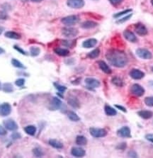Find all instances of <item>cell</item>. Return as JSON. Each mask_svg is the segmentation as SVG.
<instances>
[{"mask_svg":"<svg viewBox=\"0 0 153 158\" xmlns=\"http://www.w3.org/2000/svg\"><path fill=\"white\" fill-rule=\"evenodd\" d=\"M126 147H127V145L125 142H120V144H118V145H117L116 148L118 150H124L126 149Z\"/></svg>","mask_w":153,"mask_h":158,"instance_id":"ee69618b","label":"cell"},{"mask_svg":"<svg viewBox=\"0 0 153 158\" xmlns=\"http://www.w3.org/2000/svg\"><path fill=\"white\" fill-rule=\"evenodd\" d=\"M54 52L58 56L61 57H66L69 54V51L67 49L62 48V47H55L54 49Z\"/></svg>","mask_w":153,"mask_h":158,"instance_id":"cb8c5ba5","label":"cell"},{"mask_svg":"<svg viewBox=\"0 0 153 158\" xmlns=\"http://www.w3.org/2000/svg\"><path fill=\"white\" fill-rule=\"evenodd\" d=\"M41 53V49L38 47L32 46L30 47V54L32 57H37Z\"/></svg>","mask_w":153,"mask_h":158,"instance_id":"d6a6232c","label":"cell"},{"mask_svg":"<svg viewBox=\"0 0 153 158\" xmlns=\"http://www.w3.org/2000/svg\"><path fill=\"white\" fill-rule=\"evenodd\" d=\"M31 1H33V2L38 3V2H41V1H42L43 0H31Z\"/></svg>","mask_w":153,"mask_h":158,"instance_id":"816d5d0a","label":"cell"},{"mask_svg":"<svg viewBox=\"0 0 153 158\" xmlns=\"http://www.w3.org/2000/svg\"><path fill=\"white\" fill-rule=\"evenodd\" d=\"M79 22V18L77 15H70L64 17L61 19V22L67 26H72L77 24Z\"/></svg>","mask_w":153,"mask_h":158,"instance_id":"7a4b0ae2","label":"cell"},{"mask_svg":"<svg viewBox=\"0 0 153 158\" xmlns=\"http://www.w3.org/2000/svg\"><path fill=\"white\" fill-rule=\"evenodd\" d=\"M11 65L14 67V68H18V69H21V70H24L26 69V67L21 63L19 60H17L16 58H12L11 59Z\"/></svg>","mask_w":153,"mask_h":158,"instance_id":"f546056e","label":"cell"},{"mask_svg":"<svg viewBox=\"0 0 153 158\" xmlns=\"http://www.w3.org/2000/svg\"><path fill=\"white\" fill-rule=\"evenodd\" d=\"M78 29L72 27H65L62 29V34L67 38H74L78 35Z\"/></svg>","mask_w":153,"mask_h":158,"instance_id":"5b68a950","label":"cell"},{"mask_svg":"<svg viewBox=\"0 0 153 158\" xmlns=\"http://www.w3.org/2000/svg\"><path fill=\"white\" fill-rule=\"evenodd\" d=\"M97 40L96 39H86L82 43V47L84 48H92L97 44Z\"/></svg>","mask_w":153,"mask_h":158,"instance_id":"d6986e66","label":"cell"},{"mask_svg":"<svg viewBox=\"0 0 153 158\" xmlns=\"http://www.w3.org/2000/svg\"><path fill=\"white\" fill-rule=\"evenodd\" d=\"M3 124L4 126L7 131H17L18 128V124H17L16 121L14 120L9 119H6L3 121Z\"/></svg>","mask_w":153,"mask_h":158,"instance_id":"52a82bcc","label":"cell"},{"mask_svg":"<svg viewBox=\"0 0 153 158\" xmlns=\"http://www.w3.org/2000/svg\"><path fill=\"white\" fill-rule=\"evenodd\" d=\"M11 112V106L9 103H3L0 106V113L2 116H7Z\"/></svg>","mask_w":153,"mask_h":158,"instance_id":"5bb4252c","label":"cell"},{"mask_svg":"<svg viewBox=\"0 0 153 158\" xmlns=\"http://www.w3.org/2000/svg\"><path fill=\"white\" fill-rule=\"evenodd\" d=\"M71 154L76 157H82L86 155V151L81 148H72L71 150Z\"/></svg>","mask_w":153,"mask_h":158,"instance_id":"2e32d148","label":"cell"},{"mask_svg":"<svg viewBox=\"0 0 153 158\" xmlns=\"http://www.w3.org/2000/svg\"><path fill=\"white\" fill-rule=\"evenodd\" d=\"M54 86L55 88L58 89V91L60 93H64L65 92L66 90H67V87L63 86V85H59L58 83H54Z\"/></svg>","mask_w":153,"mask_h":158,"instance_id":"8d00e7d4","label":"cell"},{"mask_svg":"<svg viewBox=\"0 0 153 158\" xmlns=\"http://www.w3.org/2000/svg\"><path fill=\"white\" fill-rule=\"evenodd\" d=\"M134 29H135V33L140 36H145L148 33V31H147L146 26L144 24H142V23L135 24V26H134Z\"/></svg>","mask_w":153,"mask_h":158,"instance_id":"ba28073f","label":"cell"},{"mask_svg":"<svg viewBox=\"0 0 153 158\" xmlns=\"http://www.w3.org/2000/svg\"><path fill=\"white\" fill-rule=\"evenodd\" d=\"M111 83L116 87H121L124 86V82L123 81L121 78L117 77V76H116V77H113L112 79H111Z\"/></svg>","mask_w":153,"mask_h":158,"instance_id":"4316f807","label":"cell"},{"mask_svg":"<svg viewBox=\"0 0 153 158\" xmlns=\"http://www.w3.org/2000/svg\"><path fill=\"white\" fill-rule=\"evenodd\" d=\"M67 103L69 106L74 108H79L80 107V102L78 99L75 96H69L67 99Z\"/></svg>","mask_w":153,"mask_h":158,"instance_id":"ac0fdd59","label":"cell"},{"mask_svg":"<svg viewBox=\"0 0 153 158\" xmlns=\"http://www.w3.org/2000/svg\"><path fill=\"white\" fill-rule=\"evenodd\" d=\"M4 36L5 37L8 38V39H14V40H18V39H21V36L19 33H16V32H15V31H11L5 32Z\"/></svg>","mask_w":153,"mask_h":158,"instance_id":"603a6c76","label":"cell"},{"mask_svg":"<svg viewBox=\"0 0 153 158\" xmlns=\"http://www.w3.org/2000/svg\"><path fill=\"white\" fill-rule=\"evenodd\" d=\"M14 86L12 85V84L7 82L4 83L2 85V90L5 93H11L14 92Z\"/></svg>","mask_w":153,"mask_h":158,"instance_id":"4dcf8cb0","label":"cell"},{"mask_svg":"<svg viewBox=\"0 0 153 158\" xmlns=\"http://www.w3.org/2000/svg\"><path fill=\"white\" fill-rule=\"evenodd\" d=\"M152 72H153V68H152Z\"/></svg>","mask_w":153,"mask_h":158,"instance_id":"11a10c76","label":"cell"},{"mask_svg":"<svg viewBox=\"0 0 153 158\" xmlns=\"http://www.w3.org/2000/svg\"><path fill=\"white\" fill-rule=\"evenodd\" d=\"M132 11H133V10H132V9H126V10H123V11H120V12L116 13V14H113V16L114 17V18H116V19L120 18V17H121L122 16H123V15H126V14H128V13L132 12Z\"/></svg>","mask_w":153,"mask_h":158,"instance_id":"e575fe53","label":"cell"},{"mask_svg":"<svg viewBox=\"0 0 153 158\" xmlns=\"http://www.w3.org/2000/svg\"><path fill=\"white\" fill-rule=\"evenodd\" d=\"M144 103L145 105L149 106V107H153V96L145 97Z\"/></svg>","mask_w":153,"mask_h":158,"instance_id":"d590c367","label":"cell"},{"mask_svg":"<svg viewBox=\"0 0 153 158\" xmlns=\"http://www.w3.org/2000/svg\"><path fill=\"white\" fill-rule=\"evenodd\" d=\"M97 63L100 69L104 72V73L107 74V75H111V74L112 73V70H111L110 67L104 61H103V60H99V61H98Z\"/></svg>","mask_w":153,"mask_h":158,"instance_id":"e0dca14e","label":"cell"},{"mask_svg":"<svg viewBox=\"0 0 153 158\" xmlns=\"http://www.w3.org/2000/svg\"><path fill=\"white\" fill-rule=\"evenodd\" d=\"M128 156L130 157H137V153L134 150H130L128 153Z\"/></svg>","mask_w":153,"mask_h":158,"instance_id":"bcb514c9","label":"cell"},{"mask_svg":"<svg viewBox=\"0 0 153 158\" xmlns=\"http://www.w3.org/2000/svg\"><path fill=\"white\" fill-rule=\"evenodd\" d=\"M117 135L121 138H131V131L129 127L123 126L117 131Z\"/></svg>","mask_w":153,"mask_h":158,"instance_id":"7c38bea8","label":"cell"},{"mask_svg":"<svg viewBox=\"0 0 153 158\" xmlns=\"http://www.w3.org/2000/svg\"><path fill=\"white\" fill-rule=\"evenodd\" d=\"M84 82L87 86L91 89H94V88H98L101 85L100 82L98 79H95L93 77H86L84 79Z\"/></svg>","mask_w":153,"mask_h":158,"instance_id":"8fae6325","label":"cell"},{"mask_svg":"<svg viewBox=\"0 0 153 158\" xmlns=\"http://www.w3.org/2000/svg\"><path fill=\"white\" fill-rule=\"evenodd\" d=\"M1 89H2V85H1V83L0 82V90H1Z\"/></svg>","mask_w":153,"mask_h":158,"instance_id":"f5cc1de1","label":"cell"},{"mask_svg":"<svg viewBox=\"0 0 153 158\" xmlns=\"http://www.w3.org/2000/svg\"><path fill=\"white\" fill-rule=\"evenodd\" d=\"M98 26V24L93 21H86L81 24V27L84 29H91L94 28Z\"/></svg>","mask_w":153,"mask_h":158,"instance_id":"44dd1931","label":"cell"},{"mask_svg":"<svg viewBox=\"0 0 153 158\" xmlns=\"http://www.w3.org/2000/svg\"><path fill=\"white\" fill-rule=\"evenodd\" d=\"M75 142L78 145L84 146L87 144V139L84 136H77Z\"/></svg>","mask_w":153,"mask_h":158,"instance_id":"83f0119b","label":"cell"},{"mask_svg":"<svg viewBox=\"0 0 153 158\" xmlns=\"http://www.w3.org/2000/svg\"><path fill=\"white\" fill-rule=\"evenodd\" d=\"M151 4H152V5L153 6V0H151Z\"/></svg>","mask_w":153,"mask_h":158,"instance_id":"db71d44e","label":"cell"},{"mask_svg":"<svg viewBox=\"0 0 153 158\" xmlns=\"http://www.w3.org/2000/svg\"><path fill=\"white\" fill-rule=\"evenodd\" d=\"M100 55V50L99 48H95L93 50H92L87 54V58L90 59H95L98 58Z\"/></svg>","mask_w":153,"mask_h":158,"instance_id":"1f68e13d","label":"cell"},{"mask_svg":"<svg viewBox=\"0 0 153 158\" xmlns=\"http://www.w3.org/2000/svg\"><path fill=\"white\" fill-rule=\"evenodd\" d=\"M90 135L94 138H103L106 136L108 133L104 128H90Z\"/></svg>","mask_w":153,"mask_h":158,"instance_id":"3957f363","label":"cell"},{"mask_svg":"<svg viewBox=\"0 0 153 158\" xmlns=\"http://www.w3.org/2000/svg\"><path fill=\"white\" fill-rule=\"evenodd\" d=\"M123 36L128 41L131 42V43H136L137 41L136 36L129 30H125L123 31Z\"/></svg>","mask_w":153,"mask_h":158,"instance_id":"9a60e30c","label":"cell"},{"mask_svg":"<svg viewBox=\"0 0 153 158\" xmlns=\"http://www.w3.org/2000/svg\"><path fill=\"white\" fill-rule=\"evenodd\" d=\"M85 4L84 0H67V5L72 9H81Z\"/></svg>","mask_w":153,"mask_h":158,"instance_id":"9c48e42d","label":"cell"},{"mask_svg":"<svg viewBox=\"0 0 153 158\" xmlns=\"http://www.w3.org/2000/svg\"><path fill=\"white\" fill-rule=\"evenodd\" d=\"M4 31V28L3 26H0V36H1V34H2Z\"/></svg>","mask_w":153,"mask_h":158,"instance_id":"681fc988","label":"cell"},{"mask_svg":"<svg viewBox=\"0 0 153 158\" xmlns=\"http://www.w3.org/2000/svg\"><path fill=\"white\" fill-rule=\"evenodd\" d=\"M132 16H133V14H128L126 16H124V17H123V18L119 19L118 21H116V23H117V24H123V23L127 22V21L129 20L132 17Z\"/></svg>","mask_w":153,"mask_h":158,"instance_id":"f35d334b","label":"cell"},{"mask_svg":"<svg viewBox=\"0 0 153 158\" xmlns=\"http://www.w3.org/2000/svg\"><path fill=\"white\" fill-rule=\"evenodd\" d=\"M11 137L13 140H18V139L21 138V135L20 133L17 132V131H15L14 132L11 134Z\"/></svg>","mask_w":153,"mask_h":158,"instance_id":"b9f144b4","label":"cell"},{"mask_svg":"<svg viewBox=\"0 0 153 158\" xmlns=\"http://www.w3.org/2000/svg\"><path fill=\"white\" fill-rule=\"evenodd\" d=\"M24 131H25V133H27L28 135H29V136H35V134L36 133L37 129L36 127L34 126V125H30L24 128Z\"/></svg>","mask_w":153,"mask_h":158,"instance_id":"484cf974","label":"cell"},{"mask_svg":"<svg viewBox=\"0 0 153 158\" xmlns=\"http://www.w3.org/2000/svg\"><path fill=\"white\" fill-rule=\"evenodd\" d=\"M67 117L70 121L74 122H77L80 120V118L77 114L72 111H69L67 112Z\"/></svg>","mask_w":153,"mask_h":158,"instance_id":"f1b7e54d","label":"cell"},{"mask_svg":"<svg viewBox=\"0 0 153 158\" xmlns=\"http://www.w3.org/2000/svg\"><path fill=\"white\" fill-rule=\"evenodd\" d=\"M145 138H146L148 141H150L153 143V135L152 134L146 135V136H145Z\"/></svg>","mask_w":153,"mask_h":158,"instance_id":"c3c4849f","label":"cell"},{"mask_svg":"<svg viewBox=\"0 0 153 158\" xmlns=\"http://www.w3.org/2000/svg\"><path fill=\"white\" fill-rule=\"evenodd\" d=\"M136 55L140 58L144 60H150L152 58V54L150 50L146 48H138L136 50Z\"/></svg>","mask_w":153,"mask_h":158,"instance_id":"8992f818","label":"cell"},{"mask_svg":"<svg viewBox=\"0 0 153 158\" xmlns=\"http://www.w3.org/2000/svg\"><path fill=\"white\" fill-rule=\"evenodd\" d=\"M137 115L140 117H141L142 119L147 120L151 119L153 116V112L149 111V110H141V111L137 112Z\"/></svg>","mask_w":153,"mask_h":158,"instance_id":"ffe728a7","label":"cell"},{"mask_svg":"<svg viewBox=\"0 0 153 158\" xmlns=\"http://www.w3.org/2000/svg\"><path fill=\"white\" fill-rule=\"evenodd\" d=\"M129 75L130 76V77L133 78V79H136V80H139V79H143V77H145V74L141 70H140L138 69H134L130 70Z\"/></svg>","mask_w":153,"mask_h":158,"instance_id":"4fadbf2b","label":"cell"},{"mask_svg":"<svg viewBox=\"0 0 153 158\" xmlns=\"http://www.w3.org/2000/svg\"><path fill=\"white\" fill-rule=\"evenodd\" d=\"M7 130L5 128L4 126L0 125V136H4L7 134Z\"/></svg>","mask_w":153,"mask_h":158,"instance_id":"f6af8a7d","label":"cell"},{"mask_svg":"<svg viewBox=\"0 0 153 158\" xmlns=\"http://www.w3.org/2000/svg\"><path fill=\"white\" fill-rule=\"evenodd\" d=\"M9 19V15L6 12V11L2 10L0 11V19L1 20H7Z\"/></svg>","mask_w":153,"mask_h":158,"instance_id":"ab89813d","label":"cell"},{"mask_svg":"<svg viewBox=\"0 0 153 158\" xmlns=\"http://www.w3.org/2000/svg\"><path fill=\"white\" fill-rule=\"evenodd\" d=\"M109 1L113 6H114V7H117V6L120 5V4H121L123 0H109Z\"/></svg>","mask_w":153,"mask_h":158,"instance_id":"7bdbcfd3","label":"cell"},{"mask_svg":"<svg viewBox=\"0 0 153 158\" xmlns=\"http://www.w3.org/2000/svg\"><path fill=\"white\" fill-rule=\"evenodd\" d=\"M32 152H33V155L35 156V157H43V155H44L43 150L39 148H33V150H32Z\"/></svg>","mask_w":153,"mask_h":158,"instance_id":"836d02e7","label":"cell"},{"mask_svg":"<svg viewBox=\"0 0 153 158\" xmlns=\"http://www.w3.org/2000/svg\"><path fill=\"white\" fill-rule=\"evenodd\" d=\"M25 82H26L25 79H24V78H18V79H17L15 81V85H16L17 87H21L23 86H24Z\"/></svg>","mask_w":153,"mask_h":158,"instance_id":"74e56055","label":"cell"},{"mask_svg":"<svg viewBox=\"0 0 153 158\" xmlns=\"http://www.w3.org/2000/svg\"><path fill=\"white\" fill-rule=\"evenodd\" d=\"M14 49H15L16 51H18V53H21V54L24 55V56H28V53L27 52H26L25 50H24V49L21 48V47L19 46H18V45H14Z\"/></svg>","mask_w":153,"mask_h":158,"instance_id":"60d3db41","label":"cell"},{"mask_svg":"<svg viewBox=\"0 0 153 158\" xmlns=\"http://www.w3.org/2000/svg\"><path fill=\"white\" fill-rule=\"evenodd\" d=\"M104 111L105 113L109 116H114L117 115V111L112 106L106 104L104 106Z\"/></svg>","mask_w":153,"mask_h":158,"instance_id":"7402d4cb","label":"cell"},{"mask_svg":"<svg viewBox=\"0 0 153 158\" xmlns=\"http://www.w3.org/2000/svg\"><path fill=\"white\" fill-rule=\"evenodd\" d=\"M48 143L50 146H52L54 148H56V149H62L64 146L61 142L58 140H55V139H50V140H49Z\"/></svg>","mask_w":153,"mask_h":158,"instance_id":"d4e9b609","label":"cell"},{"mask_svg":"<svg viewBox=\"0 0 153 158\" xmlns=\"http://www.w3.org/2000/svg\"><path fill=\"white\" fill-rule=\"evenodd\" d=\"M5 53V50L4 48H2L1 47H0V55L4 54Z\"/></svg>","mask_w":153,"mask_h":158,"instance_id":"f907efd6","label":"cell"},{"mask_svg":"<svg viewBox=\"0 0 153 158\" xmlns=\"http://www.w3.org/2000/svg\"><path fill=\"white\" fill-rule=\"evenodd\" d=\"M106 58L111 65L122 68L127 65L128 58L123 51L118 49H110L106 53Z\"/></svg>","mask_w":153,"mask_h":158,"instance_id":"6da1fadb","label":"cell"},{"mask_svg":"<svg viewBox=\"0 0 153 158\" xmlns=\"http://www.w3.org/2000/svg\"><path fill=\"white\" fill-rule=\"evenodd\" d=\"M115 107L118 108L120 111L124 112V113H126V112H127V110H126V108H125L124 106H123L121 105H118V104H116V105H115Z\"/></svg>","mask_w":153,"mask_h":158,"instance_id":"7dc6e473","label":"cell"},{"mask_svg":"<svg viewBox=\"0 0 153 158\" xmlns=\"http://www.w3.org/2000/svg\"><path fill=\"white\" fill-rule=\"evenodd\" d=\"M62 106L61 100L59 99L58 97H53L50 101L49 104L48 108L50 111H56V110L60 109V108Z\"/></svg>","mask_w":153,"mask_h":158,"instance_id":"30bf717a","label":"cell"},{"mask_svg":"<svg viewBox=\"0 0 153 158\" xmlns=\"http://www.w3.org/2000/svg\"><path fill=\"white\" fill-rule=\"evenodd\" d=\"M130 92L135 96L140 97L145 94V90L139 84H134L130 87Z\"/></svg>","mask_w":153,"mask_h":158,"instance_id":"277c9868","label":"cell"}]
</instances>
